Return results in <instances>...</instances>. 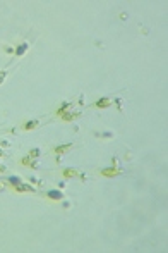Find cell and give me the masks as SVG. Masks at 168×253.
Returning <instances> with one entry per match:
<instances>
[{"label":"cell","instance_id":"obj_1","mask_svg":"<svg viewBox=\"0 0 168 253\" xmlns=\"http://www.w3.org/2000/svg\"><path fill=\"white\" fill-rule=\"evenodd\" d=\"M110 104H112V100L106 98V97H103V98H99V100H96L94 107L96 109H106V107H110Z\"/></svg>","mask_w":168,"mask_h":253},{"label":"cell","instance_id":"obj_2","mask_svg":"<svg viewBox=\"0 0 168 253\" xmlns=\"http://www.w3.org/2000/svg\"><path fill=\"white\" fill-rule=\"evenodd\" d=\"M48 198H50V200H62L64 195H62V191H58V190H51V191H48Z\"/></svg>","mask_w":168,"mask_h":253},{"label":"cell","instance_id":"obj_3","mask_svg":"<svg viewBox=\"0 0 168 253\" xmlns=\"http://www.w3.org/2000/svg\"><path fill=\"white\" fill-rule=\"evenodd\" d=\"M70 148H72L70 143H67V145H60V146H57V148H55V153H57V155H62V153H65L67 150H70Z\"/></svg>","mask_w":168,"mask_h":253},{"label":"cell","instance_id":"obj_4","mask_svg":"<svg viewBox=\"0 0 168 253\" xmlns=\"http://www.w3.org/2000/svg\"><path fill=\"white\" fill-rule=\"evenodd\" d=\"M27 43H21L19 47H17V50H16V55L17 57H21V55H24V53H26V50H27Z\"/></svg>","mask_w":168,"mask_h":253},{"label":"cell","instance_id":"obj_5","mask_svg":"<svg viewBox=\"0 0 168 253\" xmlns=\"http://www.w3.org/2000/svg\"><path fill=\"white\" fill-rule=\"evenodd\" d=\"M75 117H79V112H70V114H62V119L64 121H72V119H75Z\"/></svg>","mask_w":168,"mask_h":253},{"label":"cell","instance_id":"obj_6","mask_svg":"<svg viewBox=\"0 0 168 253\" xmlns=\"http://www.w3.org/2000/svg\"><path fill=\"white\" fill-rule=\"evenodd\" d=\"M101 174L103 176H117V174H120V170H117V169H103Z\"/></svg>","mask_w":168,"mask_h":253},{"label":"cell","instance_id":"obj_7","mask_svg":"<svg viewBox=\"0 0 168 253\" xmlns=\"http://www.w3.org/2000/svg\"><path fill=\"white\" fill-rule=\"evenodd\" d=\"M14 188H16V191H33V188H31V186H27V184H16V186H14Z\"/></svg>","mask_w":168,"mask_h":253},{"label":"cell","instance_id":"obj_8","mask_svg":"<svg viewBox=\"0 0 168 253\" xmlns=\"http://www.w3.org/2000/svg\"><path fill=\"white\" fill-rule=\"evenodd\" d=\"M36 126H38V121H29V122L24 124V128H26V129H34Z\"/></svg>","mask_w":168,"mask_h":253},{"label":"cell","instance_id":"obj_9","mask_svg":"<svg viewBox=\"0 0 168 253\" xmlns=\"http://www.w3.org/2000/svg\"><path fill=\"white\" fill-rule=\"evenodd\" d=\"M9 183L12 184V186H16V184H19V183H21V177H17V176H12V177H9Z\"/></svg>","mask_w":168,"mask_h":253},{"label":"cell","instance_id":"obj_10","mask_svg":"<svg viewBox=\"0 0 168 253\" xmlns=\"http://www.w3.org/2000/svg\"><path fill=\"white\" fill-rule=\"evenodd\" d=\"M67 107H69V104H67V102H65V104H62L60 107H58L57 114H60V115H62V114H64V110H65V109H67Z\"/></svg>","mask_w":168,"mask_h":253},{"label":"cell","instance_id":"obj_11","mask_svg":"<svg viewBox=\"0 0 168 253\" xmlns=\"http://www.w3.org/2000/svg\"><path fill=\"white\" fill-rule=\"evenodd\" d=\"M38 155H40V150H38V148H33V150L29 152V157H33V159H36Z\"/></svg>","mask_w":168,"mask_h":253},{"label":"cell","instance_id":"obj_12","mask_svg":"<svg viewBox=\"0 0 168 253\" xmlns=\"http://www.w3.org/2000/svg\"><path fill=\"white\" fill-rule=\"evenodd\" d=\"M64 176L65 177H72V176H75V172H74V170H70V169H65L64 170Z\"/></svg>","mask_w":168,"mask_h":253},{"label":"cell","instance_id":"obj_13","mask_svg":"<svg viewBox=\"0 0 168 253\" xmlns=\"http://www.w3.org/2000/svg\"><path fill=\"white\" fill-rule=\"evenodd\" d=\"M2 170H5V167H2V165H0V172H2Z\"/></svg>","mask_w":168,"mask_h":253},{"label":"cell","instance_id":"obj_14","mask_svg":"<svg viewBox=\"0 0 168 253\" xmlns=\"http://www.w3.org/2000/svg\"><path fill=\"white\" fill-rule=\"evenodd\" d=\"M2 78H3V74H0V81H2Z\"/></svg>","mask_w":168,"mask_h":253},{"label":"cell","instance_id":"obj_15","mask_svg":"<svg viewBox=\"0 0 168 253\" xmlns=\"http://www.w3.org/2000/svg\"><path fill=\"white\" fill-rule=\"evenodd\" d=\"M2 155H3V153H2V150H0V157H2Z\"/></svg>","mask_w":168,"mask_h":253},{"label":"cell","instance_id":"obj_16","mask_svg":"<svg viewBox=\"0 0 168 253\" xmlns=\"http://www.w3.org/2000/svg\"><path fill=\"white\" fill-rule=\"evenodd\" d=\"M0 190H2V184H0Z\"/></svg>","mask_w":168,"mask_h":253}]
</instances>
